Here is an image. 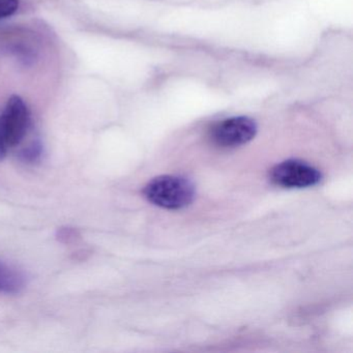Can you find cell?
Instances as JSON below:
<instances>
[{
  "mask_svg": "<svg viewBox=\"0 0 353 353\" xmlns=\"http://www.w3.org/2000/svg\"><path fill=\"white\" fill-rule=\"evenodd\" d=\"M143 195L150 203L165 210H183L193 203L195 187L189 179L164 175L152 179L144 187Z\"/></svg>",
  "mask_w": 353,
  "mask_h": 353,
  "instance_id": "6da1fadb",
  "label": "cell"
},
{
  "mask_svg": "<svg viewBox=\"0 0 353 353\" xmlns=\"http://www.w3.org/2000/svg\"><path fill=\"white\" fill-rule=\"evenodd\" d=\"M30 128L28 105L20 97H11L0 112V161L23 141Z\"/></svg>",
  "mask_w": 353,
  "mask_h": 353,
  "instance_id": "7a4b0ae2",
  "label": "cell"
},
{
  "mask_svg": "<svg viewBox=\"0 0 353 353\" xmlns=\"http://www.w3.org/2000/svg\"><path fill=\"white\" fill-rule=\"evenodd\" d=\"M270 179L274 185L285 189H303L318 185L321 181L322 174L307 162L287 160L272 167Z\"/></svg>",
  "mask_w": 353,
  "mask_h": 353,
  "instance_id": "3957f363",
  "label": "cell"
},
{
  "mask_svg": "<svg viewBox=\"0 0 353 353\" xmlns=\"http://www.w3.org/2000/svg\"><path fill=\"white\" fill-rule=\"evenodd\" d=\"M257 125L245 117H231L216 123L210 131V139L220 148H237L254 139Z\"/></svg>",
  "mask_w": 353,
  "mask_h": 353,
  "instance_id": "277c9868",
  "label": "cell"
},
{
  "mask_svg": "<svg viewBox=\"0 0 353 353\" xmlns=\"http://www.w3.org/2000/svg\"><path fill=\"white\" fill-rule=\"evenodd\" d=\"M26 279L17 268L0 261V293L15 294L26 288Z\"/></svg>",
  "mask_w": 353,
  "mask_h": 353,
  "instance_id": "5b68a950",
  "label": "cell"
},
{
  "mask_svg": "<svg viewBox=\"0 0 353 353\" xmlns=\"http://www.w3.org/2000/svg\"><path fill=\"white\" fill-rule=\"evenodd\" d=\"M19 8V0H0V19L11 17Z\"/></svg>",
  "mask_w": 353,
  "mask_h": 353,
  "instance_id": "8992f818",
  "label": "cell"
},
{
  "mask_svg": "<svg viewBox=\"0 0 353 353\" xmlns=\"http://www.w3.org/2000/svg\"><path fill=\"white\" fill-rule=\"evenodd\" d=\"M59 236L61 239H65V241H71V239H75L76 231L70 228L61 229V230L59 231Z\"/></svg>",
  "mask_w": 353,
  "mask_h": 353,
  "instance_id": "52a82bcc",
  "label": "cell"
}]
</instances>
